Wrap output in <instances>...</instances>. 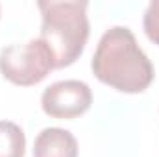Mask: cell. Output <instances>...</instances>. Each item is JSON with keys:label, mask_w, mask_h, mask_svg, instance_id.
<instances>
[{"label": "cell", "mask_w": 159, "mask_h": 157, "mask_svg": "<svg viewBox=\"0 0 159 157\" xmlns=\"http://www.w3.org/2000/svg\"><path fill=\"white\" fill-rule=\"evenodd\" d=\"M91 69L102 83L128 94L146 91L156 76L152 61L126 26H113L100 37Z\"/></svg>", "instance_id": "obj_1"}, {"label": "cell", "mask_w": 159, "mask_h": 157, "mask_svg": "<svg viewBox=\"0 0 159 157\" xmlns=\"http://www.w3.org/2000/svg\"><path fill=\"white\" fill-rule=\"evenodd\" d=\"M37 7L43 15L41 39L50 46L56 69L70 67L83 54L89 39L87 2L41 0Z\"/></svg>", "instance_id": "obj_2"}, {"label": "cell", "mask_w": 159, "mask_h": 157, "mask_svg": "<svg viewBox=\"0 0 159 157\" xmlns=\"http://www.w3.org/2000/svg\"><path fill=\"white\" fill-rule=\"evenodd\" d=\"M54 69V54L41 37L0 50V74L13 85H37Z\"/></svg>", "instance_id": "obj_3"}, {"label": "cell", "mask_w": 159, "mask_h": 157, "mask_svg": "<svg viewBox=\"0 0 159 157\" xmlns=\"http://www.w3.org/2000/svg\"><path fill=\"white\" fill-rule=\"evenodd\" d=\"M93 104V91L85 81L80 79H63L48 85L41 96L43 111L52 118L70 120L85 111Z\"/></svg>", "instance_id": "obj_4"}, {"label": "cell", "mask_w": 159, "mask_h": 157, "mask_svg": "<svg viewBox=\"0 0 159 157\" xmlns=\"http://www.w3.org/2000/svg\"><path fill=\"white\" fill-rule=\"evenodd\" d=\"M34 157H78V141L69 129L44 128L35 137Z\"/></svg>", "instance_id": "obj_5"}, {"label": "cell", "mask_w": 159, "mask_h": 157, "mask_svg": "<svg viewBox=\"0 0 159 157\" xmlns=\"http://www.w3.org/2000/svg\"><path fill=\"white\" fill-rule=\"evenodd\" d=\"M26 135L11 120H0V157H24Z\"/></svg>", "instance_id": "obj_6"}, {"label": "cell", "mask_w": 159, "mask_h": 157, "mask_svg": "<svg viewBox=\"0 0 159 157\" xmlns=\"http://www.w3.org/2000/svg\"><path fill=\"white\" fill-rule=\"evenodd\" d=\"M143 28L146 37L154 44H159V0H152L143 17Z\"/></svg>", "instance_id": "obj_7"}]
</instances>
